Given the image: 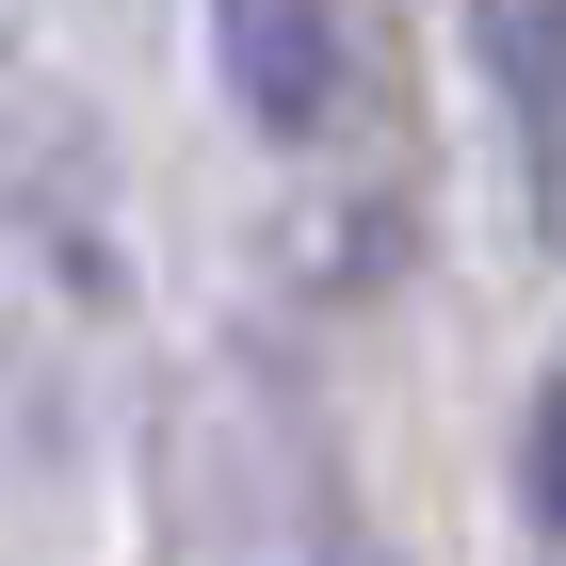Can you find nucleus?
<instances>
[{"instance_id": "2", "label": "nucleus", "mask_w": 566, "mask_h": 566, "mask_svg": "<svg viewBox=\"0 0 566 566\" xmlns=\"http://www.w3.org/2000/svg\"><path fill=\"white\" fill-rule=\"evenodd\" d=\"M485 65L518 97V163H534V195H551L566 178V0H485Z\"/></svg>"}, {"instance_id": "3", "label": "nucleus", "mask_w": 566, "mask_h": 566, "mask_svg": "<svg viewBox=\"0 0 566 566\" xmlns=\"http://www.w3.org/2000/svg\"><path fill=\"white\" fill-rule=\"evenodd\" d=\"M518 502H534V534L566 551V373H534V405H518Z\"/></svg>"}, {"instance_id": "1", "label": "nucleus", "mask_w": 566, "mask_h": 566, "mask_svg": "<svg viewBox=\"0 0 566 566\" xmlns=\"http://www.w3.org/2000/svg\"><path fill=\"white\" fill-rule=\"evenodd\" d=\"M211 82L260 146H324V114H340V0H211Z\"/></svg>"}]
</instances>
